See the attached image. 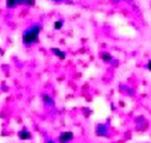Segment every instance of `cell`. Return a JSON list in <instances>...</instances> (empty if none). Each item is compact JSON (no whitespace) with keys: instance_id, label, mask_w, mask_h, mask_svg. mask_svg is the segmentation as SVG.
Instances as JSON below:
<instances>
[{"instance_id":"ba28073f","label":"cell","mask_w":151,"mask_h":143,"mask_svg":"<svg viewBox=\"0 0 151 143\" xmlns=\"http://www.w3.org/2000/svg\"><path fill=\"white\" fill-rule=\"evenodd\" d=\"M17 4H19V6L33 7L34 4H35V0H17Z\"/></svg>"},{"instance_id":"4fadbf2b","label":"cell","mask_w":151,"mask_h":143,"mask_svg":"<svg viewBox=\"0 0 151 143\" xmlns=\"http://www.w3.org/2000/svg\"><path fill=\"white\" fill-rule=\"evenodd\" d=\"M51 1H55V3H62V1H65V0H51Z\"/></svg>"},{"instance_id":"9c48e42d","label":"cell","mask_w":151,"mask_h":143,"mask_svg":"<svg viewBox=\"0 0 151 143\" xmlns=\"http://www.w3.org/2000/svg\"><path fill=\"white\" fill-rule=\"evenodd\" d=\"M17 0H6V7L7 9H14V7H17Z\"/></svg>"},{"instance_id":"3957f363","label":"cell","mask_w":151,"mask_h":143,"mask_svg":"<svg viewBox=\"0 0 151 143\" xmlns=\"http://www.w3.org/2000/svg\"><path fill=\"white\" fill-rule=\"evenodd\" d=\"M95 133L98 135V136H102L105 137L109 135V123H99L96 125V130H95Z\"/></svg>"},{"instance_id":"52a82bcc","label":"cell","mask_w":151,"mask_h":143,"mask_svg":"<svg viewBox=\"0 0 151 143\" xmlns=\"http://www.w3.org/2000/svg\"><path fill=\"white\" fill-rule=\"evenodd\" d=\"M100 58H102V61H105V62H112L113 55L110 54V52H107V51H102L100 52Z\"/></svg>"},{"instance_id":"7c38bea8","label":"cell","mask_w":151,"mask_h":143,"mask_svg":"<svg viewBox=\"0 0 151 143\" xmlns=\"http://www.w3.org/2000/svg\"><path fill=\"white\" fill-rule=\"evenodd\" d=\"M147 70H148V71H151V60L147 62Z\"/></svg>"},{"instance_id":"30bf717a","label":"cell","mask_w":151,"mask_h":143,"mask_svg":"<svg viewBox=\"0 0 151 143\" xmlns=\"http://www.w3.org/2000/svg\"><path fill=\"white\" fill-rule=\"evenodd\" d=\"M64 27V20H57L54 21V30H61Z\"/></svg>"},{"instance_id":"7a4b0ae2","label":"cell","mask_w":151,"mask_h":143,"mask_svg":"<svg viewBox=\"0 0 151 143\" xmlns=\"http://www.w3.org/2000/svg\"><path fill=\"white\" fill-rule=\"evenodd\" d=\"M71 140H73V133L71 130H65L61 132L58 136V143H69Z\"/></svg>"},{"instance_id":"9a60e30c","label":"cell","mask_w":151,"mask_h":143,"mask_svg":"<svg viewBox=\"0 0 151 143\" xmlns=\"http://www.w3.org/2000/svg\"><path fill=\"white\" fill-rule=\"evenodd\" d=\"M112 1H114V3H119V1H120V0H112Z\"/></svg>"},{"instance_id":"5bb4252c","label":"cell","mask_w":151,"mask_h":143,"mask_svg":"<svg viewBox=\"0 0 151 143\" xmlns=\"http://www.w3.org/2000/svg\"><path fill=\"white\" fill-rule=\"evenodd\" d=\"M45 143H55V142H54L52 139H48V140H47V142H45Z\"/></svg>"},{"instance_id":"277c9868","label":"cell","mask_w":151,"mask_h":143,"mask_svg":"<svg viewBox=\"0 0 151 143\" xmlns=\"http://www.w3.org/2000/svg\"><path fill=\"white\" fill-rule=\"evenodd\" d=\"M41 99H42L44 105H47V106H54V105H55L54 98L51 97V95H48V94H42V95H41Z\"/></svg>"},{"instance_id":"8992f818","label":"cell","mask_w":151,"mask_h":143,"mask_svg":"<svg viewBox=\"0 0 151 143\" xmlns=\"http://www.w3.org/2000/svg\"><path fill=\"white\" fill-rule=\"evenodd\" d=\"M19 137L21 140H30L31 139V133L28 132V129H21L19 132Z\"/></svg>"},{"instance_id":"6da1fadb","label":"cell","mask_w":151,"mask_h":143,"mask_svg":"<svg viewBox=\"0 0 151 143\" xmlns=\"http://www.w3.org/2000/svg\"><path fill=\"white\" fill-rule=\"evenodd\" d=\"M40 31H41V26L40 24H33L27 28L26 31L23 33V43L24 46H31V44H35L38 41V37H40Z\"/></svg>"},{"instance_id":"8fae6325","label":"cell","mask_w":151,"mask_h":143,"mask_svg":"<svg viewBox=\"0 0 151 143\" xmlns=\"http://www.w3.org/2000/svg\"><path fill=\"white\" fill-rule=\"evenodd\" d=\"M120 88H122L123 91L127 92V95H129V97H133V95H134V91H133L132 88H129V86H126V85H122Z\"/></svg>"},{"instance_id":"5b68a950","label":"cell","mask_w":151,"mask_h":143,"mask_svg":"<svg viewBox=\"0 0 151 143\" xmlns=\"http://www.w3.org/2000/svg\"><path fill=\"white\" fill-rule=\"evenodd\" d=\"M51 51H52L54 55H55V57H58L59 60H65L66 58V52L62 51L61 48H51Z\"/></svg>"}]
</instances>
